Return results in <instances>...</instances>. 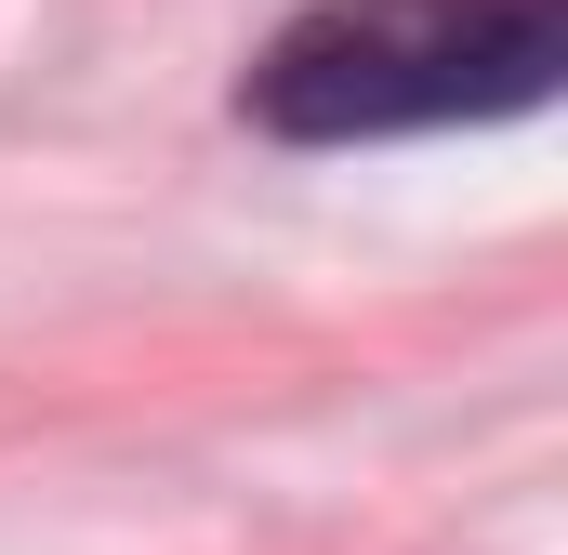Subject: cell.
<instances>
[{"instance_id": "obj_1", "label": "cell", "mask_w": 568, "mask_h": 555, "mask_svg": "<svg viewBox=\"0 0 568 555\" xmlns=\"http://www.w3.org/2000/svg\"><path fill=\"white\" fill-rule=\"evenodd\" d=\"M568 80V0H317L252 67V120L291 145H371L516 120Z\"/></svg>"}]
</instances>
